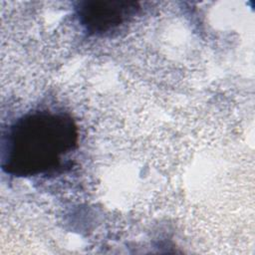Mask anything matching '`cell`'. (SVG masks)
Here are the masks:
<instances>
[{
	"mask_svg": "<svg viewBox=\"0 0 255 255\" xmlns=\"http://www.w3.org/2000/svg\"><path fill=\"white\" fill-rule=\"evenodd\" d=\"M78 127L68 114L49 110L28 113L4 135L2 169L17 177L55 171L78 147Z\"/></svg>",
	"mask_w": 255,
	"mask_h": 255,
	"instance_id": "cell-1",
	"label": "cell"
},
{
	"mask_svg": "<svg viewBox=\"0 0 255 255\" xmlns=\"http://www.w3.org/2000/svg\"><path fill=\"white\" fill-rule=\"evenodd\" d=\"M139 9V4L134 1L86 0L77 4L75 13L85 32L103 36L128 23Z\"/></svg>",
	"mask_w": 255,
	"mask_h": 255,
	"instance_id": "cell-2",
	"label": "cell"
}]
</instances>
